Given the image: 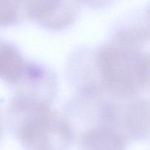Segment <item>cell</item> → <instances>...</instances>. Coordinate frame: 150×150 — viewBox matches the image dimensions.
I'll return each instance as SVG.
<instances>
[{
    "instance_id": "6da1fadb",
    "label": "cell",
    "mask_w": 150,
    "mask_h": 150,
    "mask_svg": "<svg viewBox=\"0 0 150 150\" xmlns=\"http://www.w3.org/2000/svg\"><path fill=\"white\" fill-rule=\"evenodd\" d=\"M10 116L26 150H68L71 128L45 103L19 95L10 105Z\"/></svg>"
},
{
    "instance_id": "7a4b0ae2",
    "label": "cell",
    "mask_w": 150,
    "mask_h": 150,
    "mask_svg": "<svg viewBox=\"0 0 150 150\" xmlns=\"http://www.w3.org/2000/svg\"><path fill=\"white\" fill-rule=\"evenodd\" d=\"M96 63L103 86L117 96H132L149 81L150 57L121 33L98 51Z\"/></svg>"
},
{
    "instance_id": "3957f363",
    "label": "cell",
    "mask_w": 150,
    "mask_h": 150,
    "mask_svg": "<svg viewBox=\"0 0 150 150\" xmlns=\"http://www.w3.org/2000/svg\"><path fill=\"white\" fill-rule=\"evenodd\" d=\"M21 10L48 27H62L68 24L73 10L66 0H18Z\"/></svg>"
},
{
    "instance_id": "277c9868",
    "label": "cell",
    "mask_w": 150,
    "mask_h": 150,
    "mask_svg": "<svg viewBox=\"0 0 150 150\" xmlns=\"http://www.w3.org/2000/svg\"><path fill=\"white\" fill-rule=\"evenodd\" d=\"M27 63L16 45L0 40V80L10 84L23 79Z\"/></svg>"
},
{
    "instance_id": "5b68a950",
    "label": "cell",
    "mask_w": 150,
    "mask_h": 150,
    "mask_svg": "<svg viewBox=\"0 0 150 150\" xmlns=\"http://www.w3.org/2000/svg\"><path fill=\"white\" fill-rule=\"evenodd\" d=\"M20 12L18 0H0V28L18 21Z\"/></svg>"
},
{
    "instance_id": "8992f818",
    "label": "cell",
    "mask_w": 150,
    "mask_h": 150,
    "mask_svg": "<svg viewBox=\"0 0 150 150\" xmlns=\"http://www.w3.org/2000/svg\"><path fill=\"white\" fill-rule=\"evenodd\" d=\"M124 144L107 137L91 140L82 146L83 150H125Z\"/></svg>"
},
{
    "instance_id": "52a82bcc",
    "label": "cell",
    "mask_w": 150,
    "mask_h": 150,
    "mask_svg": "<svg viewBox=\"0 0 150 150\" xmlns=\"http://www.w3.org/2000/svg\"><path fill=\"white\" fill-rule=\"evenodd\" d=\"M80 2L86 5H90L92 7H100L106 4L107 3L110 2L111 0H78Z\"/></svg>"
},
{
    "instance_id": "ba28073f",
    "label": "cell",
    "mask_w": 150,
    "mask_h": 150,
    "mask_svg": "<svg viewBox=\"0 0 150 150\" xmlns=\"http://www.w3.org/2000/svg\"><path fill=\"white\" fill-rule=\"evenodd\" d=\"M0 139H1V124H0Z\"/></svg>"
},
{
    "instance_id": "9c48e42d",
    "label": "cell",
    "mask_w": 150,
    "mask_h": 150,
    "mask_svg": "<svg viewBox=\"0 0 150 150\" xmlns=\"http://www.w3.org/2000/svg\"><path fill=\"white\" fill-rule=\"evenodd\" d=\"M149 22H150V10H149Z\"/></svg>"
}]
</instances>
